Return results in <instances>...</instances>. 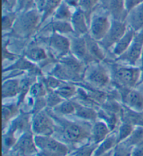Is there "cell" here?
I'll return each instance as SVG.
<instances>
[{
    "label": "cell",
    "instance_id": "obj_1",
    "mask_svg": "<svg viewBox=\"0 0 143 156\" xmlns=\"http://www.w3.org/2000/svg\"><path fill=\"white\" fill-rule=\"evenodd\" d=\"M55 123V131L62 142L66 145L76 146L84 141L91 139V126L87 122H78L68 120L64 116L57 115L52 109L46 108Z\"/></svg>",
    "mask_w": 143,
    "mask_h": 156
},
{
    "label": "cell",
    "instance_id": "obj_2",
    "mask_svg": "<svg viewBox=\"0 0 143 156\" xmlns=\"http://www.w3.org/2000/svg\"><path fill=\"white\" fill-rule=\"evenodd\" d=\"M87 65L71 53L57 61L50 74L62 82L81 83L84 82Z\"/></svg>",
    "mask_w": 143,
    "mask_h": 156
},
{
    "label": "cell",
    "instance_id": "obj_3",
    "mask_svg": "<svg viewBox=\"0 0 143 156\" xmlns=\"http://www.w3.org/2000/svg\"><path fill=\"white\" fill-rule=\"evenodd\" d=\"M41 20L42 13L36 8L18 13L13 30L8 35L18 39L30 38L38 33L41 26Z\"/></svg>",
    "mask_w": 143,
    "mask_h": 156
},
{
    "label": "cell",
    "instance_id": "obj_4",
    "mask_svg": "<svg viewBox=\"0 0 143 156\" xmlns=\"http://www.w3.org/2000/svg\"><path fill=\"white\" fill-rule=\"evenodd\" d=\"M110 75L112 84L115 87L134 89L140 81V68L135 66L110 63Z\"/></svg>",
    "mask_w": 143,
    "mask_h": 156
},
{
    "label": "cell",
    "instance_id": "obj_5",
    "mask_svg": "<svg viewBox=\"0 0 143 156\" xmlns=\"http://www.w3.org/2000/svg\"><path fill=\"white\" fill-rule=\"evenodd\" d=\"M84 82L96 89L107 88L112 82L110 70L101 62H93L87 66Z\"/></svg>",
    "mask_w": 143,
    "mask_h": 156
},
{
    "label": "cell",
    "instance_id": "obj_6",
    "mask_svg": "<svg viewBox=\"0 0 143 156\" xmlns=\"http://www.w3.org/2000/svg\"><path fill=\"white\" fill-rule=\"evenodd\" d=\"M36 41L46 44L50 53L57 61L71 53V41L66 35L53 33L48 36H37Z\"/></svg>",
    "mask_w": 143,
    "mask_h": 156
},
{
    "label": "cell",
    "instance_id": "obj_7",
    "mask_svg": "<svg viewBox=\"0 0 143 156\" xmlns=\"http://www.w3.org/2000/svg\"><path fill=\"white\" fill-rule=\"evenodd\" d=\"M112 19L107 10L103 6L101 8L98 7L91 15L89 20V36L100 42L110 29Z\"/></svg>",
    "mask_w": 143,
    "mask_h": 156
},
{
    "label": "cell",
    "instance_id": "obj_8",
    "mask_svg": "<svg viewBox=\"0 0 143 156\" xmlns=\"http://www.w3.org/2000/svg\"><path fill=\"white\" fill-rule=\"evenodd\" d=\"M37 146V156H67L70 151L69 146L52 136L34 135Z\"/></svg>",
    "mask_w": 143,
    "mask_h": 156
},
{
    "label": "cell",
    "instance_id": "obj_9",
    "mask_svg": "<svg viewBox=\"0 0 143 156\" xmlns=\"http://www.w3.org/2000/svg\"><path fill=\"white\" fill-rule=\"evenodd\" d=\"M31 131L34 135L52 136L55 131V123L46 108L34 114L31 121Z\"/></svg>",
    "mask_w": 143,
    "mask_h": 156
},
{
    "label": "cell",
    "instance_id": "obj_10",
    "mask_svg": "<svg viewBox=\"0 0 143 156\" xmlns=\"http://www.w3.org/2000/svg\"><path fill=\"white\" fill-rule=\"evenodd\" d=\"M128 28L125 21L112 19L110 29L105 37L99 42L101 47L106 51L112 50L116 43L124 35Z\"/></svg>",
    "mask_w": 143,
    "mask_h": 156
},
{
    "label": "cell",
    "instance_id": "obj_11",
    "mask_svg": "<svg viewBox=\"0 0 143 156\" xmlns=\"http://www.w3.org/2000/svg\"><path fill=\"white\" fill-rule=\"evenodd\" d=\"M143 49V29L135 34L131 45L127 52L116 58L117 62H120L127 65L135 66L140 60L141 53Z\"/></svg>",
    "mask_w": 143,
    "mask_h": 156
},
{
    "label": "cell",
    "instance_id": "obj_12",
    "mask_svg": "<svg viewBox=\"0 0 143 156\" xmlns=\"http://www.w3.org/2000/svg\"><path fill=\"white\" fill-rule=\"evenodd\" d=\"M123 105L133 110L143 112V94L138 90L123 87H116Z\"/></svg>",
    "mask_w": 143,
    "mask_h": 156
},
{
    "label": "cell",
    "instance_id": "obj_13",
    "mask_svg": "<svg viewBox=\"0 0 143 156\" xmlns=\"http://www.w3.org/2000/svg\"><path fill=\"white\" fill-rule=\"evenodd\" d=\"M13 148L19 156H37L38 153L34 135L29 131L22 135Z\"/></svg>",
    "mask_w": 143,
    "mask_h": 156
},
{
    "label": "cell",
    "instance_id": "obj_14",
    "mask_svg": "<svg viewBox=\"0 0 143 156\" xmlns=\"http://www.w3.org/2000/svg\"><path fill=\"white\" fill-rule=\"evenodd\" d=\"M71 41V53L87 66L93 63L89 56L86 39L84 36H78L75 34L68 36Z\"/></svg>",
    "mask_w": 143,
    "mask_h": 156
},
{
    "label": "cell",
    "instance_id": "obj_15",
    "mask_svg": "<svg viewBox=\"0 0 143 156\" xmlns=\"http://www.w3.org/2000/svg\"><path fill=\"white\" fill-rule=\"evenodd\" d=\"M51 55L50 51L48 52L42 45L34 40L28 44L23 56L34 63H44L50 61V56Z\"/></svg>",
    "mask_w": 143,
    "mask_h": 156
},
{
    "label": "cell",
    "instance_id": "obj_16",
    "mask_svg": "<svg viewBox=\"0 0 143 156\" xmlns=\"http://www.w3.org/2000/svg\"><path fill=\"white\" fill-rule=\"evenodd\" d=\"M53 33L61 34L66 36L74 34L70 22L59 21L51 18L48 23L41 27L37 36H48Z\"/></svg>",
    "mask_w": 143,
    "mask_h": 156
},
{
    "label": "cell",
    "instance_id": "obj_17",
    "mask_svg": "<svg viewBox=\"0 0 143 156\" xmlns=\"http://www.w3.org/2000/svg\"><path fill=\"white\" fill-rule=\"evenodd\" d=\"M71 24L73 34L78 36H84L89 32V23L86 15L80 9H75L71 20Z\"/></svg>",
    "mask_w": 143,
    "mask_h": 156
},
{
    "label": "cell",
    "instance_id": "obj_18",
    "mask_svg": "<svg viewBox=\"0 0 143 156\" xmlns=\"http://www.w3.org/2000/svg\"><path fill=\"white\" fill-rule=\"evenodd\" d=\"M125 22L128 28L138 32L143 29V4L128 12Z\"/></svg>",
    "mask_w": 143,
    "mask_h": 156
},
{
    "label": "cell",
    "instance_id": "obj_19",
    "mask_svg": "<svg viewBox=\"0 0 143 156\" xmlns=\"http://www.w3.org/2000/svg\"><path fill=\"white\" fill-rule=\"evenodd\" d=\"M86 39L87 48L89 56L93 62H103L105 60L106 56L105 50L101 47L98 41L92 38L89 34L84 36Z\"/></svg>",
    "mask_w": 143,
    "mask_h": 156
},
{
    "label": "cell",
    "instance_id": "obj_20",
    "mask_svg": "<svg viewBox=\"0 0 143 156\" xmlns=\"http://www.w3.org/2000/svg\"><path fill=\"white\" fill-rule=\"evenodd\" d=\"M135 34L136 32L135 31L130 28H128L124 35L120 38V40L116 43V45L111 50L113 55L116 57V58L127 52L128 48L131 45L133 39L135 38Z\"/></svg>",
    "mask_w": 143,
    "mask_h": 156
},
{
    "label": "cell",
    "instance_id": "obj_21",
    "mask_svg": "<svg viewBox=\"0 0 143 156\" xmlns=\"http://www.w3.org/2000/svg\"><path fill=\"white\" fill-rule=\"evenodd\" d=\"M111 130L109 126L103 121H95L91 126V142L98 145L110 135Z\"/></svg>",
    "mask_w": 143,
    "mask_h": 156
},
{
    "label": "cell",
    "instance_id": "obj_22",
    "mask_svg": "<svg viewBox=\"0 0 143 156\" xmlns=\"http://www.w3.org/2000/svg\"><path fill=\"white\" fill-rule=\"evenodd\" d=\"M20 79L18 77L6 78L2 84V98L8 99L18 98L20 94Z\"/></svg>",
    "mask_w": 143,
    "mask_h": 156
},
{
    "label": "cell",
    "instance_id": "obj_23",
    "mask_svg": "<svg viewBox=\"0 0 143 156\" xmlns=\"http://www.w3.org/2000/svg\"><path fill=\"white\" fill-rule=\"evenodd\" d=\"M74 101L76 105L75 116L84 121H96V119L98 118V112L94 107L84 105L76 101Z\"/></svg>",
    "mask_w": 143,
    "mask_h": 156
},
{
    "label": "cell",
    "instance_id": "obj_24",
    "mask_svg": "<svg viewBox=\"0 0 143 156\" xmlns=\"http://www.w3.org/2000/svg\"><path fill=\"white\" fill-rule=\"evenodd\" d=\"M117 144V134H110L105 140L96 146L93 156H100L114 149Z\"/></svg>",
    "mask_w": 143,
    "mask_h": 156
},
{
    "label": "cell",
    "instance_id": "obj_25",
    "mask_svg": "<svg viewBox=\"0 0 143 156\" xmlns=\"http://www.w3.org/2000/svg\"><path fill=\"white\" fill-rule=\"evenodd\" d=\"M78 88L76 83L63 82L55 91L64 100H73L77 96Z\"/></svg>",
    "mask_w": 143,
    "mask_h": 156
},
{
    "label": "cell",
    "instance_id": "obj_26",
    "mask_svg": "<svg viewBox=\"0 0 143 156\" xmlns=\"http://www.w3.org/2000/svg\"><path fill=\"white\" fill-rule=\"evenodd\" d=\"M74 11L75 9L70 6L64 0L57 7L51 18L59 21L71 22Z\"/></svg>",
    "mask_w": 143,
    "mask_h": 156
},
{
    "label": "cell",
    "instance_id": "obj_27",
    "mask_svg": "<svg viewBox=\"0 0 143 156\" xmlns=\"http://www.w3.org/2000/svg\"><path fill=\"white\" fill-rule=\"evenodd\" d=\"M18 17V13L16 11H3L2 17V27L3 35L10 34L13 30Z\"/></svg>",
    "mask_w": 143,
    "mask_h": 156
},
{
    "label": "cell",
    "instance_id": "obj_28",
    "mask_svg": "<svg viewBox=\"0 0 143 156\" xmlns=\"http://www.w3.org/2000/svg\"><path fill=\"white\" fill-rule=\"evenodd\" d=\"M57 115L64 116L74 115L76 112V105L73 100H64L59 105L52 109Z\"/></svg>",
    "mask_w": 143,
    "mask_h": 156
},
{
    "label": "cell",
    "instance_id": "obj_29",
    "mask_svg": "<svg viewBox=\"0 0 143 156\" xmlns=\"http://www.w3.org/2000/svg\"><path fill=\"white\" fill-rule=\"evenodd\" d=\"M63 1H64V0H46L45 6L43 7L42 11L41 26H42L43 24H44V23L50 18V17L52 18V15L54 14L55 11H56V9H57V7L61 4Z\"/></svg>",
    "mask_w": 143,
    "mask_h": 156
},
{
    "label": "cell",
    "instance_id": "obj_30",
    "mask_svg": "<svg viewBox=\"0 0 143 156\" xmlns=\"http://www.w3.org/2000/svg\"><path fill=\"white\" fill-rule=\"evenodd\" d=\"M19 113V105L18 103H10L3 105L2 106V122L3 126L8 123L13 117Z\"/></svg>",
    "mask_w": 143,
    "mask_h": 156
},
{
    "label": "cell",
    "instance_id": "obj_31",
    "mask_svg": "<svg viewBox=\"0 0 143 156\" xmlns=\"http://www.w3.org/2000/svg\"><path fill=\"white\" fill-rule=\"evenodd\" d=\"M100 2L101 0H80V1L78 8L80 9L86 15L89 23L91 15L98 8Z\"/></svg>",
    "mask_w": 143,
    "mask_h": 156
},
{
    "label": "cell",
    "instance_id": "obj_32",
    "mask_svg": "<svg viewBox=\"0 0 143 156\" xmlns=\"http://www.w3.org/2000/svg\"><path fill=\"white\" fill-rule=\"evenodd\" d=\"M143 141V127L136 126L135 127L134 130L133 131L130 135L123 142L128 146L134 147V146L140 144Z\"/></svg>",
    "mask_w": 143,
    "mask_h": 156
},
{
    "label": "cell",
    "instance_id": "obj_33",
    "mask_svg": "<svg viewBox=\"0 0 143 156\" xmlns=\"http://www.w3.org/2000/svg\"><path fill=\"white\" fill-rule=\"evenodd\" d=\"M48 93V89L45 87L44 83L42 82V80H40L38 81H36L34 83V84L31 86L30 91L29 92L27 96H30L32 98H37L45 97Z\"/></svg>",
    "mask_w": 143,
    "mask_h": 156
},
{
    "label": "cell",
    "instance_id": "obj_34",
    "mask_svg": "<svg viewBox=\"0 0 143 156\" xmlns=\"http://www.w3.org/2000/svg\"><path fill=\"white\" fill-rule=\"evenodd\" d=\"M135 126L132 124L122 122L117 132V144L122 142L131 135L133 131L134 130Z\"/></svg>",
    "mask_w": 143,
    "mask_h": 156
},
{
    "label": "cell",
    "instance_id": "obj_35",
    "mask_svg": "<svg viewBox=\"0 0 143 156\" xmlns=\"http://www.w3.org/2000/svg\"><path fill=\"white\" fill-rule=\"evenodd\" d=\"M45 99L46 103H47V108L50 109L55 108V107L59 105L62 102L64 101L56 91L51 89H48Z\"/></svg>",
    "mask_w": 143,
    "mask_h": 156
},
{
    "label": "cell",
    "instance_id": "obj_36",
    "mask_svg": "<svg viewBox=\"0 0 143 156\" xmlns=\"http://www.w3.org/2000/svg\"><path fill=\"white\" fill-rule=\"evenodd\" d=\"M96 144L89 142L86 144L79 146L76 151L71 153V156H93L94 150L96 147Z\"/></svg>",
    "mask_w": 143,
    "mask_h": 156
},
{
    "label": "cell",
    "instance_id": "obj_37",
    "mask_svg": "<svg viewBox=\"0 0 143 156\" xmlns=\"http://www.w3.org/2000/svg\"><path fill=\"white\" fill-rule=\"evenodd\" d=\"M133 148L123 142L118 143L114 148L113 156H131Z\"/></svg>",
    "mask_w": 143,
    "mask_h": 156
},
{
    "label": "cell",
    "instance_id": "obj_38",
    "mask_svg": "<svg viewBox=\"0 0 143 156\" xmlns=\"http://www.w3.org/2000/svg\"><path fill=\"white\" fill-rule=\"evenodd\" d=\"M9 43H10V39L7 38L6 40L3 39V42H2V60H3V62L4 61L15 62L18 58V55L16 56V55L9 50Z\"/></svg>",
    "mask_w": 143,
    "mask_h": 156
},
{
    "label": "cell",
    "instance_id": "obj_39",
    "mask_svg": "<svg viewBox=\"0 0 143 156\" xmlns=\"http://www.w3.org/2000/svg\"><path fill=\"white\" fill-rule=\"evenodd\" d=\"M41 80L44 83L48 89L54 90V91H55L63 82L61 80H59L51 75H48L47 76H43Z\"/></svg>",
    "mask_w": 143,
    "mask_h": 156
},
{
    "label": "cell",
    "instance_id": "obj_40",
    "mask_svg": "<svg viewBox=\"0 0 143 156\" xmlns=\"http://www.w3.org/2000/svg\"><path fill=\"white\" fill-rule=\"evenodd\" d=\"M35 8H36L35 0H18L15 11L17 13H21Z\"/></svg>",
    "mask_w": 143,
    "mask_h": 156
},
{
    "label": "cell",
    "instance_id": "obj_41",
    "mask_svg": "<svg viewBox=\"0 0 143 156\" xmlns=\"http://www.w3.org/2000/svg\"><path fill=\"white\" fill-rule=\"evenodd\" d=\"M143 4V0H123V6L127 13Z\"/></svg>",
    "mask_w": 143,
    "mask_h": 156
},
{
    "label": "cell",
    "instance_id": "obj_42",
    "mask_svg": "<svg viewBox=\"0 0 143 156\" xmlns=\"http://www.w3.org/2000/svg\"><path fill=\"white\" fill-rule=\"evenodd\" d=\"M18 0H2V11H15Z\"/></svg>",
    "mask_w": 143,
    "mask_h": 156
},
{
    "label": "cell",
    "instance_id": "obj_43",
    "mask_svg": "<svg viewBox=\"0 0 143 156\" xmlns=\"http://www.w3.org/2000/svg\"><path fill=\"white\" fill-rule=\"evenodd\" d=\"M131 156H143V141L133 148Z\"/></svg>",
    "mask_w": 143,
    "mask_h": 156
},
{
    "label": "cell",
    "instance_id": "obj_44",
    "mask_svg": "<svg viewBox=\"0 0 143 156\" xmlns=\"http://www.w3.org/2000/svg\"><path fill=\"white\" fill-rule=\"evenodd\" d=\"M66 3L69 5L70 6L72 7L73 9H76L78 8L79 3L80 0H64Z\"/></svg>",
    "mask_w": 143,
    "mask_h": 156
},
{
    "label": "cell",
    "instance_id": "obj_45",
    "mask_svg": "<svg viewBox=\"0 0 143 156\" xmlns=\"http://www.w3.org/2000/svg\"><path fill=\"white\" fill-rule=\"evenodd\" d=\"M45 1L46 0H35L36 8H37L38 11L41 12V13H42L43 7L45 6Z\"/></svg>",
    "mask_w": 143,
    "mask_h": 156
},
{
    "label": "cell",
    "instance_id": "obj_46",
    "mask_svg": "<svg viewBox=\"0 0 143 156\" xmlns=\"http://www.w3.org/2000/svg\"><path fill=\"white\" fill-rule=\"evenodd\" d=\"M140 68V81H139V83H138V87L143 84V65H142Z\"/></svg>",
    "mask_w": 143,
    "mask_h": 156
},
{
    "label": "cell",
    "instance_id": "obj_47",
    "mask_svg": "<svg viewBox=\"0 0 143 156\" xmlns=\"http://www.w3.org/2000/svg\"><path fill=\"white\" fill-rule=\"evenodd\" d=\"M113 149L111 150L110 151H108V152L104 153V154L101 155L100 156H113Z\"/></svg>",
    "mask_w": 143,
    "mask_h": 156
},
{
    "label": "cell",
    "instance_id": "obj_48",
    "mask_svg": "<svg viewBox=\"0 0 143 156\" xmlns=\"http://www.w3.org/2000/svg\"><path fill=\"white\" fill-rule=\"evenodd\" d=\"M140 61H141L142 65H143V49H142V51L141 53V57H140Z\"/></svg>",
    "mask_w": 143,
    "mask_h": 156
},
{
    "label": "cell",
    "instance_id": "obj_49",
    "mask_svg": "<svg viewBox=\"0 0 143 156\" xmlns=\"http://www.w3.org/2000/svg\"><path fill=\"white\" fill-rule=\"evenodd\" d=\"M67 156H71V155H67Z\"/></svg>",
    "mask_w": 143,
    "mask_h": 156
},
{
    "label": "cell",
    "instance_id": "obj_50",
    "mask_svg": "<svg viewBox=\"0 0 143 156\" xmlns=\"http://www.w3.org/2000/svg\"></svg>",
    "mask_w": 143,
    "mask_h": 156
}]
</instances>
